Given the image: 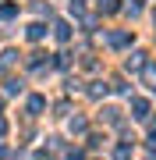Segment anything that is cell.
I'll use <instances>...</instances> for the list:
<instances>
[{
    "mask_svg": "<svg viewBox=\"0 0 156 160\" xmlns=\"http://www.w3.org/2000/svg\"><path fill=\"white\" fill-rule=\"evenodd\" d=\"M142 57H145V53H131V57H128V71H142V68H145Z\"/></svg>",
    "mask_w": 156,
    "mask_h": 160,
    "instance_id": "1",
    "label": "cell"
},
{
    "mask_svg": "<svg viewBox=\"0 0 156 160\" xmlns=\"http://www.w3.org/2000/svg\"><path fill=\"white\" fill-rule=\"evenodd\" d=\"M142 75H145V82H149V89H156V64H145Z\"/></svg>",
    "mask_w": 156,
    "mask_h": 160,
    "instance_id": "2",
    "label": "cell"
},
{
    "mask_svg": "<svg viewBox=\"0 0 156 160\" xmlns=\"http://www.w3.org/2000/svg\"><path fill=\"white\" fill-rule=\"evenodd\" d=\"M110 46H128V32H110Z\"/></svg>",
    "mask_w": 156,
    "mask_h": 160,
    "instance_id": "3",
    "label": "cell"
},
{
    "mask_svg": "<svg viewBox=\"0 0 156 160\" xmlns=\"http://www.w3.org/2000/svg\"><path fill=\"white\" fill-rule=\"evenodd\" d=\"M117 7H121V4H117V0H99V11H103V14H114Z\"/></svg>",
    "mask_w": 156,
    "mask_h": 160,
    "instance_id": "4",
    "label": "cell"
},
{
    "mask_svg": "<svg viewBox=\"0 0 156 160\" xmlns=\"http://www.w3.org/2000/svg\"><path fill=\"white\" fill-rule=\"evenodd\" d=\"M131 107H135V118H145V114H149V103H145V100H135Z\"/></svg>",
    "mask_w": 156,
    "mask_h": 160,
    "instance_id": "5",
    "label": "cell"
},
{
    "mask_svg": "<svg viewBox=\"0 0 156 160\" xmlns=\"http://www.w3.org/2000/svg\"><path fill=\"white\" fill-rule=\"evenodd\" d=\"M43 36H46V29H43L39 22H35V25H29V39H43Z\"/></svg>",
    "mask_w": 156,
    "mask_h": 160,
    "instance_id": "6",
    "label": "cell"
},
{
    "mask_svg": "<svg viewBox=\"0 0 156 160\" xmlns=\"http://www.w3.org/2000/svg\"><path fill=\"white\" fill-rule=\"evenodd\" d=\"M14 57H18V53H14V50H7L4 57H0V68H11V64H14Z\"/></svg>",
    "mask_w": 156,
    "mask_h": 160,
    "instance_id": "7",
    "label": "cell"
},
{
    "mask_svg": "<svg viewBox=\"0 0 156 160\" xmlns=\"http://www.w3.org/2000/svg\"><path fill=\"white\" fill-rule=\"evenodd\" d=\"M14 14H18L14 4H4V7H0V18H14Z\"/></svg>",
    "mask_w": 156,
    "mask_h": 160,
    "instance_id": "8",
    "label": "cell"
},
{
    "mask_svg": "<svg viewBox=\"0 0 156 160\" xmlns=\"http://www.w3.org/2000/svg\"><path fill=\"white\" fill-rule=\"evenodd\" d=\"M71 29H68V22H57V39H68Z\"/></svg>",
    "mask_w": 156,
    "mask_h": 160,
    "instance_id": "9",
    "label": "cell"
},
{
    "mask_svg": "<svg viewBox=\"0 0 156 160\" xmlns=\"http://www.w3.org/2000/svg\"><path fill=\"white\" fill-rule=\"evenodd\" d=\"M29 110H32V114H39V110H43V96H32V100H29Z\"/></svg>",
    "mask_w": 156,
    "mask_h": 160,
    "instance_id": "10",
    "label": "cell"
},
{
    "mask_svg": "<svg viewBox=\"0 0 156 160\" xmlns=\"http://www.w3.org/2000/svg\"><path fill=\"white\" fill-rule=\"evenodd\" d=\"M4 132H7V121H0V135H4Z\"/></svg>",
    "mask_w": 156,
    "mask_h": 160,
    "instance_id": "11",
    "label": "cell"
}]
</instances>
